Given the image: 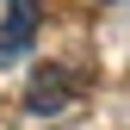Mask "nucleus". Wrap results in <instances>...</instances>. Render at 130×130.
Wrapping results in <instances>:
<instances>
[{"mask_svg": "<svg viewBox=\"0 0 130 130\" xmlns=\"http://www.w3.org/2000/svg\"><path fill=\"white\" fill-rule=\"evenodd\" d=\"M80 99V80L62 68V62H43L37 74H31V87H25V111H37V118H56V111H68Z\"/></svg>", "mask_w": 130, "mask_h": 130, "instance_id": "nucleus-1", "label": "nucleus"}, {"mask_svg": "<svg viewBox=\"0 0 130 130\" xmlns=\"http://www.w3.org/2000/svg\"><path fill=\"white\" fill-rule=\"evenodd\" d=\"M37 43V0H6V19H0V68H12L19 56H31Z\"/></svg>", "mask_w": 130, "mask_h": 130, "instance_id": "nucleus-2", "label": "nucleus"}]
</instances>
